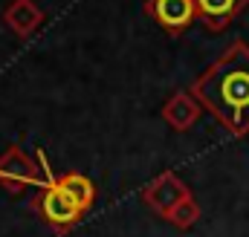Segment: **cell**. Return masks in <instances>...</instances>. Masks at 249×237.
Segmentation results:
<instances>
[{
    "label": "cell",
    "mask_w": 249,
    "mask_h": 237,
    "mask_svg": "<svg viewBox=\"0 0 249 237\" xmlns=\"http://www.w3.org/2000/svg\"><path fill=\"white\" fill-rule=\"evenodd\" d=\"M203 113L200 102L188 93V90H177L165 104H162V118L177 130V133H186L197 124V118Z\"/></svg>",
    "instance_id": "ba28073f"
},
{
    "label": "cell",
    "mask_w": 249,
    "mask_h": 237,
    "mask_svg": "<svg viewBox=\"0 0 249 237\" xmlns=\"http://www.w3.org/2000/svg\"><path fill=\"white\" fill-rule=\"evenodd\" d=\"M0 185L9 188V191H23L29 185H44L41 171H38V162L18 145L6 148L0 153Z\"/></svg>",
    "instance_id": "277c9868"
},
{
    "label": "cell",
    "mask_w": 249,
    "mask_h": 237,
    "mask_svg": "<svg viewBox=\"0 0 249 237\" xmlns=\"http://www.w3.org/2000/svg\"><path fill=\"white\" fill-rule=\"evenodd\" d=\"M44 12L35 6V0H12L3 9V23L18 35V38H32L35 29L41 26Z\"/></svg>",
    "instance_id": "9c48e42d"
},
{
    "label": "cell",
    "mask_w": 249,
    "mask_h": 237,
    "mask_svg": "<svg viewBox=\"0 0 249 237\" xmlns=\"http://www.w3.org/2000/svg\"><path fill=\"white\" fill-rule=\"evenodd\" d=\"M145 12L168 35H183L197 20V3L194 0H148Z\"/></svg>",
    "instance_id": "5b68a950"
},
{
    "label": "cell",
    "mask_w": 249,
    "mask_h": 237,
    "mask_svg": "<svg viewBox=\"0 0 249 237\" xmlns=\"http://www.w3.org/2000/svg\"><path fill=\"white\" fill-rule=\"evenodd\" d=\"M194 3H197V20L209 32H223L249 6V0H194Z\"/></svg>",
    "instance_id": "52a82bcc"
},
{
    "label": "cell",
    "mask_w": 249,
    "mask_h": 237,
    "mask_svg": "<svg viewBox=\"0 0 249 237\" xmlns=\"http://www.w3.org/2000/svg\"><path fill=\"white\" fill-rule=\"evenodd\" d=\"M186 197H191V188L186 185V179H180L174 171H162L160 177H154L145 188H142V203H145L154 214H160L162 220H165Z\"/></svg>",
    "instance_id": "3957f363"
},
{
    "label": "cell",
    "mask_w": 249,
    "mask_h": 237,
    "mask_svg": "<svg viewBox=\"0 0 249 237\" xmlns=\"http://www.w3.org/2000/svg\"><path fill=\"white\" fill-rule=\"evenodd\" d=\"M200 107L217 118L232 136L244 139L249 133V44H229L188 90Z\"/></svg>",
    "instance_id": "6da1fadb"
},
{
    "label": "cell",
    "mask_w": 249,
    "mask_h": 237,
    "mask_svg": "<svg viewBox=\"0 0 249 237\" xmlns=\"http://www.w3.org/2000/svg\"><path fill=\"white\" fill-rule=\"evenodd\" d=\"M32 203H35L38 214L44 217V223H47L55 235L72 232V229L78 226V220L84 217V211L53 182V177L44 179V185H41V191H38V197H35Z\"/></svg>",
    "instance_id": "7a4b0ae2"
},
{
    "label": "cell",
    "mask_w": 249,
    "mask_h": 237,
    "mask_svg": "<svg viewBox=\"0 0 249 237\" xmlns=\"http://www.w3.org/2000/svg\"><path fill=\"white\" fill-rule=\"evenodd\" d=\"M174 229H180V232H186V229H191L197 220H200V205H197V200H194V194L191 197H186L168 217H165Z\"/></svg>",
    "instance_id": "30bf717a"
},
{
    "label": "cell",
    "mask_w": 249,
    "mask_h": 237,
    "mask_svg": "<svg viewBox=\"0 0 249 237\" xmlns=\"http://www.w3.org/2000/svg\"><path fill=\"white\" fill-rule=\"evenodd\" d=\"M38 156H41V168H44V174L47 177H53V182L61 188L64 194L87 214L90 208H93V203H96V185H93V179L84 177V174H78V171H67V174H53L50 171V162H47V153L44 151H38Z\"/></svg>",
    "instance_id": "8992f818"
}]
</instances>
